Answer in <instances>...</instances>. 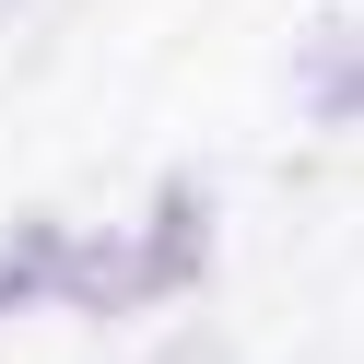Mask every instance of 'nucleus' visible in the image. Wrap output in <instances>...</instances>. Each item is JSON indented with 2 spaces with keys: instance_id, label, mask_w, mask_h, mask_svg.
I'll return each mask as SVG.
<instances>
[{
  "instance_id": "nucleus-4",
  "label": "nucleus",
  "mask_w": 364,
  "mask_h": 364,
  "mask_svg": "<svg viewBox=\"0 0 364 364\" xmlns=\"http://www.w3.org/2000/svg\"><path fill=\"white\" fill-rule=\"evenodd\" d=\"M0 12H24V0H0Z\"/></svg>"
},
{
  "instance_id": "nucleus-3",
  "label": "nucleus",
  "mask_w": 364,
  "mask_h": 364,
  "mask_svg": "<svg viewBox=\"0 0 364 364\" xmlns=\"http://www.w3.org/2000/svg\"><path fill=\"white\" fill-rule=\"evenodd\" d=\"M306 106H317V118H353V24H329V36H317V48H306Z\"/></svg>"
},
{
  "instance_id": "nucleus-1",
  "label": "nucleus",
  "mask_w": 364,
  "mask_h": 364,
  "mask_svg": "<svg viewBox=\"0 0 364 364\" xmlns=\"http://www.w3.org/2000/svg\"><path fill=\"white\" fill-rule=\"evenodd\" d=\"M200 235H212V212H200V188H165V212H153V235L129 247V270H141V294H188V282H200Z\"/></svg>"
},
{
  "instance_id": "nucleus-2",
  "label": "nucleus",
  "mask_w": 364,
  "mask_h": 364,
  "mask_svg": "<svg viewBox=\"0 0 364 364\" xmlns=\"http://www.w3.org/2000/svg\"><path fill=\"white\" fill-rule=\"evenodd\" d=\"M71 282V235L59 223H12V259H0V306H36V294Z\"/></svg>"
}]
</instances>
